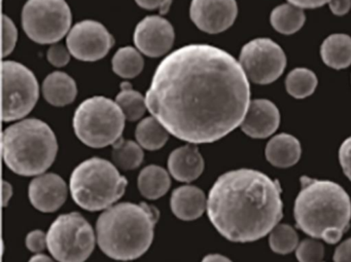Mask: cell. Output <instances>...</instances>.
<instances>
[{"instance_id":"cell-31","label":"cell","mask_w":351,"mask_h":262,"mask_svg":"<svg viewBox=\"0 0 351 262\" xmlns=\"http://www.w3.org/2000/svg\"><path fill=\"white\" fill-rule=\"evenodd\" d=\"M18 31L14 22L8 16H3V56L13 52L17 44Z\"/></svg>"},{"instance_id":"cell-18","label":"cell","mask_w":351,"mask_h":262,"mask_svg":"<svg viewBox=\"0 0 351 262\" xmlns=\"http://www.w3.org/2000/svg\"><path fill=\"white\" fill-rule=\"evenodd\" d=\"M170 207L178 218L192 221L202 216L207 208V200L200 188L184 185L172 192Z\"/></svg>"},{"instance_id":"cell-3","label":"cell","mask_w":351,"mask_h":262,"mask_svg":"<svg viewBox=\"0 0 351 262\" xmlns=\"http://www.w3.org/2000/svg\"><path fill=\"white\" fill-rule=\"evenodd\" d=\"M293 207L298 228L314 239L336 244L350 226L351 200L344 188L330 180L303 176Z\"/></svg>"},{"instance_id":"cell-28","label":"cell","mask_w":351,"mask_h":262,"mask_svg":"<svg viewBox=\"0 0 351 262\" xmlns=\"http://www.w3.org/2000/svg\"><path fill=\"white\" fill-rule=\"evenodd\" d=\"M317 77L307 68L293 69L285 81L287 93L295 99H304L314 93L317 87Z\"/></svg>"},{"instance_id":"cell-17","label":"cell","mask_w":351,"mask_h":262,"mask_svg":"<svg viewBox=\"0 0 351 262\" xmlns=\"http://www.w3.org/2000/svg\"><path fill=\"white\" fill-rule=\"evenodd\" d=\"M168 169L178 181L192 182L204 171V159L196 144L190 143L170 153Z\"/></svg>"},{"instance_id":"cell-36","label":"cell","mask_w":351,"mask_h":262,"mask_svg":"<svg viewBox=\"0 0 351 262\" xmlns=\"http://www.w3.org/2000/svg\"><path fill=\"white\" fill-rule=\"evenodd\" d=\"M335 262H351V237L337 247L334 254Z\"/></svg>"},{"instance_id":"cell-23","label":"cell","mask_w":351,"mask_h":262,"mask_svg":"<svg viewBox=\"0 0 351 262\" xmlns=\"http://www.w3.org/2000/svg\"><path fill=\"white\" fill-rule=\"evenodd\" d=\"M135 137L143 148L151 151L159 150L167 143L169 132L157 118L149 116L137 125Z\"/></svg>"},{"instance_id":"cell-20","label":"cell","mask_w":351,"mask_h":262,"mask_svg":"<svg viewBox=\"0 0 351 262\" xmlns=\"http://www.w3.org/2000/svg\"><path fill=\"white\" fill-rule=\"evenodd\" d=\"M43 95L51 105L56 107L69 105L77 95V83L67 73L55 71L43 83Z\"/></svg>"},{"instance_id":"cell-21","label":"cell","mask_w":351,"mask_h":262,"mask_svg":"<svg viewBox=\"0 0 351 262\" xmlns=\"http://www.w3.org/2000/svg\"><path fill=\"white\" fill-rule=\"evenodd\" d=\"M320 55L330 68L344 69L351 64V38L346 34H332L322 42Z\"/></svg>"},{"instance_id":"cell-1","label":"cell","mask_w":351,"mask_h":262,"mask_svg":"<svg viewBox=\"0 0 351 262\" xmlns=\"http://www.w3.org/2000/svg\"><path fill=\"white\" fill-rule=\"evenodd\" d=\"M145 100L169 134L192 144L215 142L233 132L252 102L240 63L208 44H189L164 58Z\"/></svg>"},{"instance_id":"cell-38","label":"cell","mask_w":351,"mask_h":262,"mask_svg":"<svg viewBox=\"0 0 351 262\" xmlns=\"http://www.w3.org/2000/svg\"><path fill=\"white\" fill-rule=\"evenodd\" d=\"M291 5L300 8V9H317L326 3H330V0H287Z\"/></svg>"},{"instance_id":"cell-37","label":"cell","mask_w":351,"mask_h":262,"mask_svg":"<svg viewBox=\"0 0 351 262\" xmlns=\"http://www.w3.org/2000/svg\"><path fill=\"white\" fill-rule=\"evenodd\" d=\"M328 7L334 15L344 16L350 10L351 0H330Z\"/></svg>"},{"instance_id":"cell-9","label":"cell","mask_w":351,"mask_h":262,"mask_svg":"<svg viewBox=\"0 0 351 262\" xmlns=\"http://www.w3.org/2000/svg\"><path fill=\"white\" fill-rule=\"evenodd\" d=\"M22 26L36 44H56L69 34L71 8L65 0H28L22 11Z\"/></svg>"},{"instance_id":"cell-16","label":"cell","mask_w":351,"mask_h":262,"mask_svg":"<svg viewBox=\"0 0 351 262\" xmlns=\"http://www.w3.org/2000/svg\"><path fill=\"white\" fill-rule=\"evenodd\" d=\"M280 124V114L274 103L266 99L250 102L245 118L241 124L244 134L252 138L264 139L276 132Z\"/></svg>"},{"instance_id":"cell-34","label":"cell","mask_w":351,"mask_h":262,"mask_svg":"<svg viewBox=\"0 0 351 262\" xmlns=\"http://www.w3.org/2000/svg\"><path fill=\"white\" fill-rule=\"evenodd\" d=\"M339 161L345 175L351 180V137L341 144L339 149Z\"/></svg>"},{"instance_id":"cell-32","label":"cell","mask_w":351,"mask_h":262,"mask_svg":"<svg viewBox=\"0 0 351 262\" xmlns=\"http://www.w3.org/2000/svg\"><path fill=\"white\" fill-rule=\"evenodd\" d=\"M71 52L62 44H54L49 49L47 58L55 67H63L71 61Z\"/></svg>"},{"instance_id":"cell-41","label":"cell","mask_w":351,"mask_h":262,"mask_svg":"<svg viewBox=\"0 0 351 262\" xmlns=\"http://www.w3.org/2000/svg\"><path fill=\"white\" fill-rule=\"evenodd\" d=\"M28 262H55L54 260L51 259L49 256L44 255V254H36L34 257L30 258Z\"/></svg>"},{"instance_id":"cell-4","label":"cell","mask_w":351,"mask_h":262,"mask_svg":"<svg viewBox=\"0 0 351 262\" xmlns=\"http://www.w3.org/2000/svg\"><path fill=\"white\" fill-rule=\"evenodd\" d=\"M159 216V210L147 202L110 207L96 223L100 249L114 260L137 259L151 247Z\"/></svg>"},{"instance_id":"cell-40","label":"cell","mask_w":351,"mask_h":262,"mask_svg":"<svg viewBox=\"0 0 351 262\" xmlns=\"http://www.w3.org/2000/svg\"><path fill=\"white\" fill-rule=\"evenodd\" d=\"M201 262H232L229 258L226 256L221 255V254H209L205 256Z\"/></svg>"},{"instance_id":"cell-12","label":"cell","mask_w":351,"mask_h":262,"mask_svg":"<svg viewBox=\"0 0 351 262\" xmlns=\"http://www.w3.org/2000/svg\"><path fill=\"white\" fill-rule=\"evenodd\" d=\"M66 44L71 56L77 60L95 62L108 54L114 38L99 22L86 20L71 28Z\"/></svg>"},{"instance_id":"cell-24","label":"cell","mask_w":351,"mask_h":262,"mask_svg":"<svg viewBox=\"0 0 351 262\" xmlns=\"http://www.w3.org/2000/svg\"><path fill=\"white\" fill-rule=\"evenodd\" d=\"M303 10L291 3L279 5L271 13L270 22L279 34L289 36L295 34L305 23Z\"/></svg>"},{"instance_id":"cell-26","label":"cell","mask_w":351,"mask_h":262,"mask_svg":"<svg viewBox=\"0 0 351 262\" xmlns=\"http://www.w3.org/2000/svg\"><path fill=\"white\" fill-rule=\"evenodd\" d=\"M116 102L124 114L125 118L130 122L143 118L147 108L145 98L135 91L127 81L121 85V91L117 96Z\"/></svg>"},{"instance_id":"cell-25","label":"cell","mask_w":351,"mask_h":262,"mask_svg":"<svg viewBox=\"0 0 351 262\" xmlns=\"http://www.w3.org/2000/svg\"><path fill=\"white\" fill-rule=\"evenodd\" d=\"M112 63L114 73L123 79H134L141 75L145 66L141 53L132 47L119 49Z\"/></svg>"},{"instance_id":"cell-2","label":"cell","mask_w":351,"mask_h":262,"mask_svg":"<svg viewBox=\"0 0 351 262\" xmlns=\"http://www.w3.org/2000/svg\"><path fill=\"white\" fill-rule=\"evenodd\" d=\"M207 214L213 226L229 241H258L282 219L280 185L256 170L227 172L209 192Z\"/></svg>"},{"instance_id":"cell-22","label":"cell","mask_w":351,"mask_h":262,"mask_svg":"<svg viewBox=\"0 0 351 262\" xmlns=\"http://www.w3.org/2000/svg\"><path fill=\"white\" fill-rule=\"evenodd\" d=\"M137 184L139 192L145 198L158 200L169 190L171 181L165 169L159 166L151 165L141 172Z\"/></svg>"},{"instance_id":"cell-33","label":"cell","mask_w":351,"mask_h":262,"mask_svg":"<svg viewBox=\"0 0 351 262\" xmlns=\"http://www.w3.org/2000/svg\"><path fill=\"white\" fill-rule=\"evenodd\" d=\"M26 247L34 253L44 251L45 248L48 247V237L40 229L32 231L26 237Z\"/></svg>"},{"instance_id":"cell-7","label":"cell","mask_w":351,"mask_h":262,"mask_svg":"<svg viewBox=\"0 0 351 262\" xmlns=\"http://www.w3.org/2000/svg\"><path fill=\"white\" fill-rule=\"evenodd\" d=\"M124 129L125 116L120 106L102 96L85 100L73 116L75 135L92 148L114 145L122 138Z\"/></svg>"},{"instance_id":"cell-30","label":"cell","mask_w":351,"mask_h":262,"mask_svg":"<svg viewBox=\"0 0 351 262\" xmlns=\"http://www.w3.org/2000/svg\"><path fill=\"white\" fill-rule=\"evenodd\" d=\"M324 255V245L314 239H304L295 249V256L299 262H322Z\"/></svg>"},{"instance_id":"cell-6","label":"cell","mask_w":351,"mask_h":262,"mask_svg":"<svg viewBox=\"0 0 351 262\" xmlns=\"http://www.w3.org/2000/svg\"><path fill=\"white\" fill-rule=\"evenodd\" d=\"M128 181L116 166L92 157L80 163L71 177V192L77 206L91 212L112 207L125 194Z\"/></svg>"},{"instance_id":"cell-29","label":"cell","mask_w":351,"mask_h":262,"mask_svg":"<svg viewBox=\"0 0 351 262\" xmlns=\"http://www.w3.org/2000/svg\"><path fill=\"white\" fill-rule=\"evenodd\" d=\"M269 245L275 253L285 255L297 249L299 237L291 225L278 224L270 233Z\"/></svg>"},{"instance_id":"cell-27","label":"cell","mask_w":351,"mask_h":262,"mask_svg":"<svg viewBox=\"0 0 351 262\" xmlns=\"http://www.w3.org/2000/svg\"><path fill=\"white\" fill-rule=\"evenodd\" d=\"M112 161L122 170H134L141 165L145 153L138 143L121 138L112 145Z\"/></svg>"},{"instance_id":"cell-10","label":"cell","mask_w":351,"mask_h":262,"mask_svg":"<svg viewBox=\"0 0 351 262\" xmlns=\"http://www.w3.org/2000/svg\"><path fill=\"white\" fill-rule=\"evenodd\" d=\"M40 95L38 79L32 70L14 61L3 62V120L14 122L34 109Z\"/></svg>"},{"instance_id":"cell-35","label":"cell","mask_w":351,"mask_h":262,"mask_svg":"<svg viewBox=\"0 0 351 262\" xmlns=\"http://www.w3.org/2000/svg\"><path fill=\"white\" fill-rule=\"evenodd\" d=\"M173 0H135V3L145 10H158L161 15H165L169 12Z\"/></svg>"},{"instance_id":"cell-5","label":"cell","mask_w":351,"mask_h":262,"mask_svg":"<svg viewBox=\"0 0 351 262\" xmlns=\"http://www.w3.org/2000/svg\"><path fill=\"white\" fill-rule=\"evenodd\" d=\"M5 165L21 176L42 175L54 163L58 142L52 129L36 118L12 125L3 133Z\"/></svg>"},{"instance_id":"cell-8","label":"cell","mask_w":351,"mask_h":262,"mask_svg":"<svg viewBox=\"0 0 351 262\" xmlns=\"http://www.w3.org/2000/svg\"><path fill=\"white\" fill-rule=\"evenodd\" d=\"M48 249L59 262H85L95 248V233L80 213L60 215L51 225Z\"/></svg>"},{"instance_id":"cell-13","label":"cell","mask_w":351,"mask_h":262,"mask_svg":"<svg viewBox=\"0 0 351 262\" xmlns=\"http://www.w3.org/2000/svg\"><path fill=\"white\" fill-rule=\"evenodd\" d=\"M237 14L236 0H192L191 3V20L199 29L209 34L229 29Z\"/></svg>"},{"instance_id":"cell-39","label":"cell","mask_w":351,"mask_h":262,"mask_svg":"<svg viewBox=\"0 0 351 262\" xmlns=\"http://www.w3.org/2000/svg\"><path fill=\"white\" fill-rule=\"evenodd\" d=\"M12 194H13V188H12V185L10 183H8L7 181L3 182V207H7V205L9 204L10 198H12Z\"/></svg>"},{"instance_id":"cell-19","label":"cell","mask_w":351,"mask_h":262,"mask_svg":"<svg viewBox=\"0 0 351 262\" xmlns=\"http://www.w3.org/2000/svg\"><path fill=\"white\" fill-rule=\"evenodd\" d=\"M265 155L267 161L274 167H293L301 157V144L295 137L283 133L269 141Z\"/></svg>"},{"instance_id":"cell-15","label":"cell","mask_w":351,"mask_h":262,"mask_svg":"<svg viewBox=\"0 0 351 262\" xmlns=\"http://www.w3.org/2000/svg\"><path fill=\"white\" fill-rule=\"evenodd\" d=\"M28 196L32 206L40 212H55L66 200L67 185L56 174H42L30 182Z\"/></svg>"},{"instance_id":"cell-14","label":"cell","mask_w":351,"mask_h":262,"mask_svg":"<svg viewBox=\"0 0 351 262\" xmlns=\"http://www.w3.org/2000/svg\"><path fill=\"white\" fill-rule=\"evenodd\" d=\"M174 29L169 21L149 16L137 24L134 31V44L139 52L151 58H159L167 54L174 44Z\"/></svg>"},{"instance_id":"cell-11","label":"cell","mask_w":351,"mask_h":262,"mask_svg":"<svg viewBox=\"0 0 351 262\" xmlns=\"http://www.w3.org/2000/svg\"><path fill=\"white\" fill-rule=\"evenodd\" d=\"M239 63L248 81L269 85L282 75L287 66V56L272 40L256 38L242 48Z\"/></svg>"}]
</instances>
